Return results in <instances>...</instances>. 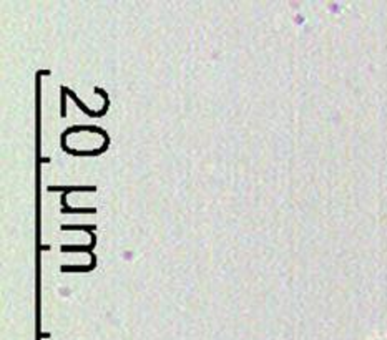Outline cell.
Instances as JSON below:
<instances>
[{
    "label": "cell",
    "instance_id": "obj_1",
    "mask_svg": "<svg viewBox=\"0 0 387 340\" xmlns=\"http://www.w3.org/2000/svg\"><path fill=\"white\" fill-rule=\"evenodd\" d=\"M62 229H85V231H93L95 226H62Z\"/></svg>",
    "mask_w": 387,
    "mask_h": 340
}]
</instances>
